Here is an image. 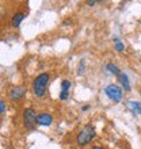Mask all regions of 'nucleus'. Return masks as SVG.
Segmentation results:
<instances>
[{
    "mask_svg": "<svg viewBox=\"0 0 141 149\" xmlns=\"http://www.w3.org/2000/svg\"><path fill=\"white\" fill-rule=\"evenodd\" d=\"M68 91H61L60 92V100H65V99H68Z\"/></svg>",
    "mask_w": 141,
    "mask_h": 149,
    "instance_id": "obj_14",
    "label": "nucleus"
},
{
    "mask_svg": "<svg viewBox=\"0 0 141 149\" xmlns=\"http://www.w3.org/2000/svg\"><path fill=\"white\" fill-rule=\"evenodd\" d=\"M105 92H106V95H107V98L111 99V100L115 103L121 102L122 96H124L122 90L119 88V86H117V84H109V86L105 88Z\"/></svg>",
    "mask_w": 141,
    "mask_h": 149,
    "instance_id": "obj_3",
    "label": "nucleus"
},
{
    "mask_svg": "<svg viewBox=\"0 0 141 149\" xmlns=\"http://www.w3.org/2000/svg\"><path fill=\"white\" fill-rule=\"evenodd\" d=\"M4 111H6V103L4 100H0V113L4 114Z\"/></svg>",
    "mask_w": 141,
    "mask_h": 149,
    "instance_id": "obj_15",
    "label": "nucleus"
},
{
    "mask_svg": "<svg viewBox=\"0 0 141 149\" xmlns=\"http://www.w3.org/2000/svg\"><path fill=\"white\" fill-rule=\"evenodd\" d=\"M91 149H106L105 146H99V145H95V146H92Z\"/></svg>",
    "mask_w": 141,
    "mask_h": 149,
    "instance_id": "obj_16",
    "label": "nucleus"
},
{
    "mask_svg": "<svg viewBox=\"0 0 141 149\" xmlns=\"http://www.w3.org/2000/svg\"><path fill=\"white\" fill-rule=\"evenodd\" d=\"M114 45H115V50L119 52V53L124 52V49H125V45H124L118 38H114Z\"/></svg>",
    "mask_w": 141,
    "mask_h": 149,
    "instance_id": "obj_11",
    "label": "nucleus"
},
{
    "mask_svg": "<svg viewBox=\"0 0 141 149\" xmlns=\"http://www.w3.org/2000/svg\"><path fill=\"white\" fill-rule=\"evenodd\" d=\"M49 80H50V74L47 72H43V73L38 74L34 79V81H33V94L37 98H42L43 95L46 94Z\"/></svg>",
    "mask_w": 141,
    "mask_h": 149,
    "instance_id": "obj_1",
    "label": "nucleus"
},
{
    "mask_svg": "<svg viewBox=\"0 0 141 149\" xmlns=\"http://www.w3.org/2000/svg\"><path fill=\"white\" fill-rule=\"evenodd\" d=\"M24 88L22 86H12L10 90H8V96L11 100H20V99L24 96Z\"/></svg>",
    "mask_w": 141,
    "mask_h": 149,
    "instance_id": "obj_5",
    "label": "nucleus"
},
{
    "mask_svg": "<svg viewBox=\"0 0 141 149\" xmlns=\"http://www.w3.org/2000/svg\"><path fill=\"white\" fill-rule=\"evenodd\" d=\"M37 115L34 109L29 107L23 111V125L26 129H34V126L37 125Z\"/></svg>",
    "mask_w": 141,
    "mask_h": 149,
    "instance_id": "obj_4",
    "label": "nucleus"
},
{
    "mask_svg": "<svg viewBox=\"0 0 141 149\" xmlns=\"http://www.w3.org/2000/svg\"><path fill=\"white\" fill-rule=\"evenodd\" d=\"M119 77V81H121L122 87L125 88V91H130V86H129V79H128V74L121 72V74L118 76Z\"/></svg>",
    "mask_w": 141,
    "mask_h": 149,
    "instance_id": "obj_9",
    "label": "nucleus"
},
{
    "mask_svg": "<svg viewBox=\"0 0 141 149\" xmlns=\"http://www.w3.org/2000/svg\"><path fill=\"white\" fill-rule=\"evenodd\" d=\"M24 14H22V12H16L15 15L11 18V24L14 26V27H19V24L22 23V20L24 19Z\"/></svg>",
    "mask_w": 141,
    "mask_h": 149,
    "instance_id": "obj_8",
    "label": "nucleus"
},
{
    "mask_svg": "<svg viewBox=\"0 0 141 149\" xmlns=\"http://www.w3.org/2000/svg\"><path fill=\"white\" fill-rule=\"evenodd\" d=\"M95 137V127L92 125H86L76 136V142L80 146L88 145Z\"/></svg>",
    "mask_w": 141,
    "mask_h": 149,
    "instance_id": "obj_2",
    "label": "nucleus"
},
{
    "mask_svg": "<svg viewBox=\"0 0 141 149\" xmlns=\"http://www.w3.org/2000/svg\"><path fill=\"white\" fill-rule=\"evenodd\" d=\"M98 3H102L101 0H87L86 4L88 6V7H94L95 4H98Z\"/></svg>",
    "mask_w": 141,
    "mask_h": 149,
    "instance_id": "obj_13",
    "label": "nucleus"
},
{
    "mask_svg": "<svg viewBox=\"0 0 141 149\" xmlns=\"http://www.w3.org/2000/svg\"><path fill=\"white\" fill-rule=\"evenodd\" d=\"M53 122V117L47 113H41L37 115V125L39 126H50Z\"/></svg>",
    "mask_w": 141,
    "mask_h": 149,
    "instance_id": "obj_6",
    "label": "nucleus"
},
{
    "mask_svg": "<svg viewBox=\"0 0 141 149\" xmlns=\"http://www.w3.org/2000/svg\"><path fill=\"white\" fill-rule=\"evenodd\" d=\"M69 88H70L69 80H63L61 81V91H69Z\"/></svg>",
    "mask_w": 141,
    "mask_h": 149,
    "instance_id": "obj_12",
    "label": "nucleus"
},
{
    "mask_svg": "<svg viewBox=\"0 0 141 149\" xmlns=\"http://www.w3.org/2000/svg\"><path fill=\"white\" fill-rule=\"evenodd\" d=\"M106 69H107L109 72H111L113 74H117V76H119V74H121V71L118 69L117 65H114V64H111V63H109L107 65H106Z\"/></svg>",
    "mask_w": 141,
    "mask_h": 149,
    "instance_id": "obj_10",
    "label": "nucleus"
},
{
    "mask_svg": "<svg viewBox=\"0 0 141 149\" xmlns=\"http://www.w3.org/2000/svg\"><path fill=\"white\" fill-rule=\"evenodd\" d=\"M126 107H128V110H130L134 115H140L141 114V103L140 102L128 100V102H126Z\"/></svg>",
    "mask_w": 141,
    "mask_h": 149,
    "instance_id": "obj_7",
    "label": "nucleus"
}]
</instances>
